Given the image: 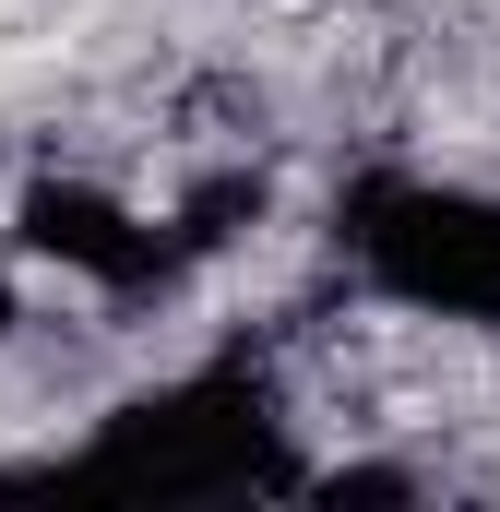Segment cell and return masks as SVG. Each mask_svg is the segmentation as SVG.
I'll return each mask as SVG.
<instances>
[{
    "mask_svg": "<svg viewBox=\"0 0 500 512\" xmlns=\"http://www.w3.org/2000/svg\"><path fill=\"white\" fill-rule=\"evenodd\" d=\"M0 489H84V501H298L310 465H298V429H286V393L262 358H203L179 382L131 393L96 417V441L72 465H24Z\"/></svg>",
    "mask_w": 500,
    "mask_h": 512,
    "instance_id": "1",
    "label": "cell"
},
{
    "mask_svg": "<svg viewBox=\"0 0 500 512\" xmlns=\"http://www.w3.org/2000/svg\"><path fill=\"white\" fill-rule=\"evenodd\" d=\"M12 251L24 262H60L72 286H96L108 310H143V298H179L191 286V239H179V215H143L120 191H96V179H24V203H12Z\"/></svg>",
    "mask_w": 500,
    "mask_h": 512,
    "instance_id": "3",
    "label": "cell"
},
{
    "mask_svg": "<svg viewBox=\"0 0 500 512\" xmlns=\"http://www.w3.org/2000/svg\"><path fill=\"white\" fill-rule=\"evenodd\" d=\"M12 322H24V286H12V251H0V346H12Z\"/></svg>",
    "mask_w": 500,
    "mask_h": 512,
    "instance_id": "4",
    "label": "cell"
},
{
    "mask_svg": "<svg viewBox=\"0 0 500 512\" xmlns=\"http://www.w3.org/2000/svg\"><path fill=\"white\" fill-rule=\"evenodd\" d=\"M346 274L417 310V322H477L500 334V191L489 179H429V167H370L334 203Z\"/></svg>",
    "mask_w": 500,
    "mask_h": 512,
    "instance_id": "2",
    "label": "cell"
}]
</instances>
